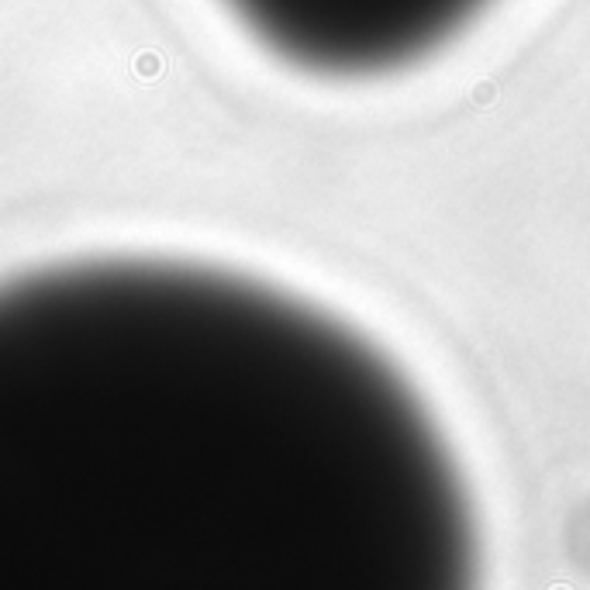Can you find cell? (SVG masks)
Listing matches in <instances>:
<instances>
[{
	"label": "cell",
	"mask_w": 590,
	"mask_h": 590,
	"mask_svg": "<svg viewBox=\"0 0 590 590\" xmlns=\"http://www.w3.org/2000/svg\"><path fill=\"white\" fill-rule=\"evenodd\" d=\"M469 546L422 404L318 311L173 262L0 287V590L449 587Z\"/></svg>",
	"instance_id": "1"
},
{
	"label": "cell",
	"mask_w": 590,
	"mask_h": 590,
	"mask_svg": "<svg viewBox=\"0 0 590 590\" xmlns=\"http://www.w3.org/2000/svg\"><path fill=\"white\" fill-rule=\"evenodd\" d=\"M269 52L325 76L401 69L438 45L490 0H224Z\"/></svg>",
	"instance_id": "2"
}]
</instances>
